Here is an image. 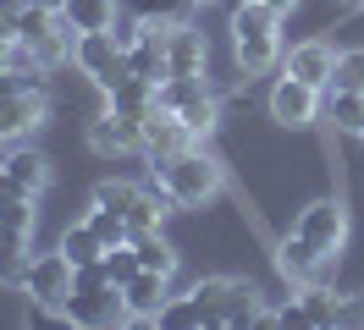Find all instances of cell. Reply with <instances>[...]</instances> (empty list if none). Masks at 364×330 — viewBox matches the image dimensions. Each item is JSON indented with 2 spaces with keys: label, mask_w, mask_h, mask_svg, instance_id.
<instances>
[{
  "label": "cell",
  "mask_w": 364,
  "mask_h": 330,
  "mask_svg": "<svg viewBox=\"0 0 364 330\" xmlns=\"http://www.w3.org/2000/svg\"><path fill=\"white\" fill-rule=\"evenodd\" d=\"M232 55H237V72L243 77H265L276 61H282V17L259 0H237L232 6Z\"/></svg>",
  "instance_id": "2"
},
{
  "label": "cell",
  "mask_w": 364,
  "mask_h": 330,
  "mask_svg": "<svg viewBox=\"0 0 364 330\" xmlns=\"http://www.w3.org/2000/svg\"><path fill=\"white\" fill-rule=\"evenodd\" d=\"M320 116H326V88L282 72L271 88V121H282V127H315Z\"/></svg>",
  "instance_id": "8"
},
{
  "label": "cell",
  "mask_w": 364,
  "mask_h": 330,
  "mask_svg": "<svg viewBox=\"0 0 364 330\" xmlns=\"http://www.w3.org/2000/svg\"><path fill=\"white\" fill-rule=\"evenodd\" d=\"M166 215H171V198L160 193V187H144V193L133 198V209H127V226H133V237L138 231H160Z\"/></svg>",
  "instance_id": "24"
},
{
  "label": "cell",
  "mask_w": 364,
  "mask_h": 330,
  "mask_svg": "<svg viewBox=\"0 0 364 330\" xmlns=\"http://www.w3.org/2000/svg\"><path fill=\"white\" fill-rule=\"evenodd\" d=\"M193 6H215V0H193Z\"/></svg>",
  "instance_id": "40"
},
{
  "label": "cell",
  "mask_w": 364,
  "mask_h": 330,
  "mask_svg": "<svg viewBox=\"0 0 364 330\" xmlns=\"http://www.w3.org/2000/svg\"><path fill=\"white\" fill-rule=\"evenodd\" d=\"M45 121H50V88H28V94H17L11 105L0 110V149L17 143V138H28V132L45 127Z\"/></svg>",
  "instance_id": "12"
},
{
  "label": "cell",
  "mask_w": 364,
  "mask_h": 330,
  "mask_svg": "<svg viewBox=\"0 0 364 330\" xmlns=\"http://www.w3.org/2000/svg\"><path fill=\"white\" fill-rule=\"evenodd\" d=\"M265 325H282V330H309V314L298 308V297L293 303H282L276 314H265Z\"/></svg>",
  "instance_id": "34"
},
{
  "label": "cell",
  "mask_w": 364,
  "mask_h": 330,
  "mask_svg": "<svg viewBox=\"0 0 364 330\" xmlns=\"http://www.w3.org/2000/svg\"><path fill=\"white\" fill-rule=\"evenodd\" d=\"M138 193H144L138 182H122V176H111V182H100V187H94V204H105V209H116V215H127Z\"/></svg>",
  "instance_id": "30"
},
{
  "label": "cell",
  "mask_w": 364,
  "mask_h": 330,
  "mask_svg": "<svg viewBox=\"0 0 364 330\" xmlns=\"http://www.w3.org/2000/svg\"><path fill=\"white\" fill-rule=\"evenodd\" d=\"M28 270H33V231L0 226V286H6V292H23Z\"/></svg>",
  "instance_id": "16"
},
{
  "label": "cell",
  "mask_w": 364,
  "mask_h": 330,
  "mask_svg": "<svg viewBox=\"0 0 364 330\" xmlns=\"http://www.w3.org/2000/svg\"><path fill=\"white\" fill-rule=\"evenodd\" d=\"M331 88H364V50H342V55H337Z\"/></svg>",
  "instance_id": "32"
},
{
  "label": "cell",
  "mask_w": 364,
  "mask_h": 330,
  "mask_svg": "<svg viewBox=\"0 0 364 330\" xmlns=\"http://www.w3.org/2000/svg\"><path fill=\"white\" fill-rule=\"evenodd\" d=\"M72 61H77V72H83L100 94H111V88L127 77V55H122V39H116L111 28H105V33H77V39H72Z\"/></svg>",
  "instance_id": "5"
},
{
  "label": "cell",
  "mask_w": 364,
  "mask_h": 330,
  "mask_svg": "<svg viewBox=\"0 0 364 330\" xmlns=\"http://www.w3.org/2000/svg\"><path fill=\"white\" fill-rule=\"evenodd\" d=\"M326 121L348 138H364V88H326Z\"/></svg>",
  "instance_id": "19"
},
{
  "label": "cell",
  "mask_w": 364,
  "mask_h": 330,
  "mask_svg": "<svg viewBox=\"0 0 364 330\" xmlns=\"http://www.w3.org/2000/svg\"><path fill=\"white\" fill-rule=\"evenodd\" d=\"M39 6H50V11H61V6H67V0H39Z\"/></svg>",
  "instance_id": "39"
},
{
  "label": "cell",
  "mask_w": 364,
  "mask_h": 330,
  "mask_svg": "<svg viewBox=\"0 0 364 330\" xmlns=\"http://www.w3.org/2000/svg\"><path fill=\"white\" fill-rule=\"evenodd\" d=\"M326 264H331V259L320 253L315 242H304L298 231H287V237L276 242V270H282V275H287L293 286H298V281H315V275L326 270Z\"/></svg>",
  "instance_id": "17"
},
{
  "label": "cell",
  "mask_w": 364,
  "mask_h": 330,
  "mask_svg": "<svg viewBox=\"0 0 364 330\" xmlns=\"http://www.w3.org/2000/svg\"><path fill=\"white\" fill-rule=\"evenodd\" d=\"M100 270H105V281L127 286V281L138 275V270H144V264H138V248H133V242H116V248H105V259H100Z\"/></svg>",
  "instance_id": "29"
},
{
  "label": "cell",
  "mask_w": 364,
  "mask_h": 330,
  "mask_svg": "<svg viewBox=\"0 0 364 330\" xmlns=\"http://www.w3.org/2000/svg\"><path fill=\"white\" fill-rule=\"evenodd\" d=\"M72 286H77V264L55 248V253H39L33 259V270H28V297H33V308H45V314H67V297Z\"/></svg>",
  "instance_id": "6"
},
{
  "label": "cell",
  "mask_w": 364,
  "mask_h": 330,
  "mask_svg": "<svg viewBox=\"0 0 364 330\" xmlns=\"http://www.w3.org/2000/svg\"><path fill=\"white\" fill-rule=\"evenodd\" d=\"M122 39V55H127V77H149V83H166V28H149V22H133Z\"/></svg>",
  "instance_id": "9"
},
{
  "label": "cell",
  "mask_w": 364,
  "mask_h": 330,
  "mask_svg": "<svg viewBox=\"0 0 364 330\" xmlns=\"http://www.w3.org/2000/svg\"><path fill=\"white\" fill-rule=\"evenodd\" d=\"M0 171L11 176V182H17V187H28V193L39 198L50 187V154L45 149H33V143H6V149H0Z\"/></svg>",
  "instance_id": "13"
},
{
  "label": "cell",
  "mask_w": 364,
  "mask_h": 330,
  "mask_svg": "<svg viewBox=\"0 0 364 330\" xmlns=\"http://www.w3.org/2000/svg\"><path fill=\"white\" fill-rule=\"evenodd\" d=\"M83 220L94 226V237L105 242V248H116V242H133V226H127V215H116V209H105V204H94Z\"/></svg>",
  "instance_id": "28"
},
{
  "label": "cell",
  "mask_w": 364,
  "mask_h": 330,
  "mask_svg": "<svg viewBox=\"0 0 364 330\" xmlns=\"http://www.w3.org/2000/svg\"><path fill=\"white\" fill-rule=\"evenodd\" d=\"M177 121H182V132H188L193 143H205L210 132L221 127V105H215V94H199L193 105H182V110H177Z\"/></svg>",
  "instance_id": "22"
},
{
  "label": "cell",
  "mask_w": 364,
  "mask_h": 330,
  "mask_svg": "<svg viewBox=\"0 0 364 330\" xmlns=\"http://www.w3.org/2000/svg\"><path fill=\"white\" fill-rule=\"evenodd\" d=\"M293 231L304 242H315L326 259H337L342 242H348V204L342 198H315V204H304L293 220Z\"/></svg>",
  "instance_id": "7"
},
{
  "label": "cell",
  "mask_w": 364,
  "mask_h": 330,
  "mask_svg": "<svg viewBox=\"0 0 364 330\" xmlns=\"http://www.w3.org/2000/svg\"><path fill=\"white\" fill-rule=\"evenodd\" d=\"M155 187L177 209H205L210 198H221L227 171H221L215 154H205V143H182L177 154H160L155 160Z\"/></svg>",
  "instance_id": "1"
},
{
  "label": "cell",
  "mask_w": 364,
  "mask_h": 330,
  "mask_svg": "<svg viewBox=\"0 0 364 330\" xmlns=\"http://www.w3.org/2000/svg\"><path fill=\"white\" fill-rule=\"evenodd\" d=\"M193 303L205 314V325H265V292L243 275H210L193 286Z\"/></svg>",
  "instance_id": "3"
},
{
  "label": "cell",
  "mask_w": 364,
  "mask_h": 330,
  "mask_svg": "<svg viewBox=\"0 0 364 330\" xmlns=\"http://www.w3.org/2000/svg\"><path fill=\"white\" fill-rule=\"evenodd\" d=\"M0 226H11V231H33V226H39L33 198H6V204H0Z\"/></svg>",
  "instance_id": "31"
},
{
  "label": "cell",
  "mask_w": 364,
  "mask_h": 330,
  "mask_svg": "<svg viewBox=\"0 0 364 330\" xmlns=\"http://www.w3.org/2000/svg\"><path fill=\"white\" fill-rule=\"evenodd\" d=\"M133 248H138V264H144V270L177 275V248L160 237V231H138V237H133Z\"/></svg>",
  "instance_id": "26"
},
{
  "label": "cell",
  "mask_w": 364,
  "mask_h": 330,
  "mask_svg": "<svg viewBox=\"0 0 364 330\" xmlns=\"http://www.w3.org/2000/svg\"><path fill=\"white\" fill-rule=\"evenodd\" d=\"M282 72H287V77H304V83H315V88H331L337 50H331L326 39H304V44H293V50H287Z\"/></svg>",
  "instance_id": "15"
},
{
  "label": "cell",
  "mask_w": 364,
  "mask_h": 330,
  "mask_svg": "<svg viewBox=\"0 0 364 330\" xmlns=\"http://www.w3.org/2000/svg\"><path fill=\"white\" fill-rule=\"evenodd\" d=\"M61 17L72 33H105V28H116V0H67Z\"/></svg>",
  "instance_id": "21"
},
{
  "label": "cell",
  "mask_w": 364,
  "mask_h": 330,
  "mask_svg": "<svg viewBox=\"0 0 364 330\" xmlns=\"http://www.w3.org/2000/svg\"><path fill=\"white\" fill-rule=\"evenodd\" d=\"M61 253H67L77 270H89V264L105 259V242L94 237V226H89V220H77V226H67V237H61Z\"/></svg>",
  "instance_id": "23"
},
{
  "label": "cell",
  "mask_w": 364,
  "mask_h": 330,
  "mask_svg": "<svg viewBox=\"0 0 364 330\" xmlns=\"http://www.w3.org/2000/svg\"><path fill=\"white\" fill-rule=\"evenodd\" d=\"M182 143H193V138L182 132V121L171 116V110L155 105L149 116H144V154H149V160H160V154H177Z\"/></svg>",
  "instance_id": "18"
},
{
  "label": "cell",
  "mask_w": 364,
  "mask_h": 330,
  "mask_svg": "<svg viewBox=\"0 0 364 330\" xmlns=\"http://www.w3.org/2000/svg\"><path fill=\"white\" fill-rule=\"evenodd\" d=\"M61 319H67V325H83V330L127 325V297H122V286H116V281H105L100 264H89V270H77V286H72Z\"/></svg>",
  "instance_id": "4"
},
{
  "label": "cell",
  "mask_w": 364,
  "mask_h": 330,
  "mask_svg": "<svg viewBox=\"0 0 364 330\" xmlns=\"http://www.w3.org/2000/svg\"><path fill=\"white\" fill-rule=\"evenodd\" d=\"M210 44L193 22H171L166 28V77H205Z\"/></svg>",
  "instance_id": "11"
},
{
  "label": "cell",
  "mask_w": 364,
  "mask_h": 330,
  "mask_svg": "<svg viewBox=\"0 0 364 330\" xmlns=\"http://www.w3.org/2000/svg\"><path fill=\"white\" fill-rule=\"evenodd\" d=\"M259 6H271V11H276V17H287V11H293V6H298V0H259Z\"/></svg>",
  "instance_id": "37"
},
{
  "label": "cell",
  "mask_w": 364,
  "mask_h": 330,
  "mask_svg": "<svg viewBox=\"0 0 364 330\" xmlns=\"http://www.w3.org/2000/svg\"><path fill=\"white\" fill-rule=\"evenodd\" d=\"M155 94H160V83H149V77H122V83L105 94V105L122 110V116H138V121H144V116L155 110Z\"/></svg>",
  "instance_id": "20"
},
{
  "label": "cell",
  "mask_w": 364,
  "mask_h": 330,
  "mask_svg": "<svg viewBox=\"0 0 364 330\" xmlns=\"http://www.w3.org/2000/svg\"><path fill=\"white\" fill-rule=\"evenodd\" d=\"M331 325H337V330H364V297H337Z\"/></svg>",
  "instance_id": "33"
},
{
  "label": "cell",
  "mask_w": 364,
  "mask_h": 330,
  "mask_svg": "<svg viewBox=\"0 0 364 330\" xmlns=\"http://www.w3.org/2000/svg\"><path fill=\"white\" fill-rule=\"evenodd\" d=\"M122 297H127V319H149V325H160V308L171 303V275L138 270L133 281L122 286Z\"/></svg>",
  "instance_id": "14"
},
{
  "label": "cell",
  "mask_w": 364,
  "mask_h": 330,
  "mask_svg": "<svg viewBox=\"0 0 364 330\" xmlns=\"http://www.w3.org/2000/svg\"><path fill=\"white\" fill-rule=\"evenodd\" d=\"M83 138H89L94 154H133V149H144V121L105 105V110L89 121V132H83Z\"/></svg>",
  "instance_id": "10"
},
{
  "label": "cell",
  "mask_w": 364,
  "mask_h": 330,
  "mask_svg": "<svg viewBox=\"0 0 364 330\" xmlns=\"http://www.w3.org/2000/svg\"><path fill=\"white\" fill-rule=\"evenodd\" d=\"M188 6H193V0H127L133 22H149V28H171V22H188Z\"/></svg>",
  "instance_id": "27"
},
{
  "label": "cell",
  "mask_w": 364,
  "mask_h": 330,
  "mask_svg": "<svg viewBox=\"0 0 364 330\" xmlns=\"http://www.w3.org/2000/svg\"><path fill=\"white\" fill-rule=\"evenodd\" d=\"M6 198H33V193H28V187H17V182H11V176L0 171V204H6Z\"/></svg>",
  "instance_id": "35"
},
{
  "label": "cell",
  "mask_w": 364,
  "mask_h": 330,
  "mask_svg": "<svg viewBox=\"0 0 364 330\" xmlns=\"http://www.w3.org/2000/svg\"><path fill=\"white\" fill-rule=\"evenodd\" d=\"M298 308L309 314V330H331V308H337V292H326L320 281H298Z\"/></svg>",
  "instance_id": "25"
},
{
  "label": "cell",
  "mask_w": 364,
  "mask_h": 330,
  "mask_svg": "<svg viewBox=\"0 0 364 330\" xmlns=\"http://www.w3.org/2000/svg\"><path fill=\"white\" fill-rule=\"evenodd\" d=\"M364 0H337V11H359Z\"/></svg>",
  "instance_id": "38"
},
{
  "label": "cell",
  "mask_w": 364,
  "mask_h": 330,
  "mask_svg": "<svg viewBox=\"0 0 364 330\" xmlns=\"http://www.w3.org/2000/svg\"><path fill=\"white\" fill-rule=\"evenodd\" d=\"M33 0H0V17H17V11H28Z\"/></svg>",
  "instance_id": "36"
}]
</instances>
